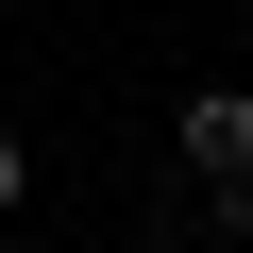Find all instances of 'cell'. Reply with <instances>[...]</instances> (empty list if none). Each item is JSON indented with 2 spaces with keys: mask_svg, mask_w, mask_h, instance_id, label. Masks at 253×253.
Returning <instances> with one entry per match:
<instances>
[{
  "mask_svg": "<svg viewBox=\"0 0 253 253\" xmlns=\"http://www.w3.org/2000/svg\"><path fill=\"white\" fill-rule=\"evenodd\" d=\"M169 152H186L203 186H236V169H253V84H186V101H169Z\"/></svg>",
  "mask_w": 253,
  "mask_h": 253,
  "instance_id": "obj_1",
  "label": "cell"
},
{
  "mask_svg": "<svg viewBox=\"0 0 253 253\" xmlns=\"http://www.w3.org/2000/svg\"><path fill=\"white\" fill-rule=\"evenodd\" d=\"M17 203H34V135L0 118V219H17Z\"/></svg>",
  "mask_w": 253,
  "mask_h": 253,
  "instance_id": "obj_2",
  "label": "cell"
},
{
  "mask_svg": "<svg viewBox=\"0 0 253 253\" xmlns=\"http://www.w3.org/2000/svg\"><path fill=\"white\" fill-rule=\"evenodd\" d=\"M219 236H253V169H236V186H219Z\"/></svg>",
  "mask_w": 253,
  "mask_h": 253,
  "instance_id": "obj_3",
  "label": "cell"
}]
</instances>
